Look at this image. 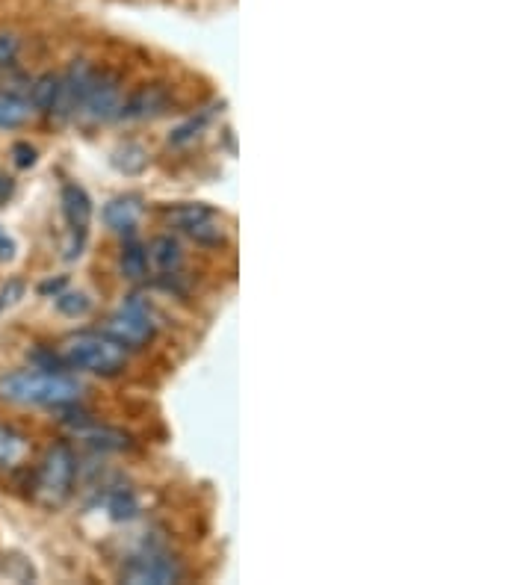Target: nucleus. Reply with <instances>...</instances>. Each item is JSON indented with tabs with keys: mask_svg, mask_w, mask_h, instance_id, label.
<instances>
[{
	"mask_svg": "<svg viewBox=\"0 0 532 585\" xmlns=\"http://www.w3.org/2000/svg\"><path fill=\"white\" fill-rule=\"evenodd\" d=\"M181 577H184V571H181L178 559L163 553V550H145V553L133 556L122 571V580L131 585H172L181 583Z\"/></svg>",
	"mask_w": 532,
	"mask_h": 585,
	"instance_id": "obj_5",
	"label": "nucleus"
},
{
	"mask_svg": "<svg viewBox=\"0 0 532 585\" xmlns=\"http://www.w3.org/2000/svg\"><path fill=\"white\" fill-rule=\"evenodd\" d=\"M9 195H12V178L0 172V204H3V201H6Z\"/></svg>",
	"mask_w": 532,
	"mask_h": 585,
	"instance_id": "obj_22",
	"label": "nucleus"
},
{
	"mask_svg": "<svg viewBox=\"0 0 532 585\" xmlns=\"http://www.w3.org/2000/svg\"><path fill=\"white\" fill-rule=\"evenodd\" d=\"M107 509H110V515H113L116 520H131V518H136V512H139V503H136V497H133L131 491L119 488V491H113V494H110Z\"/></svg>",
	"mask_w": 532,
	"mask_h": 585,
	"instance_id": "obj_17",
	"label": "nucleus"
},
{
	"mask_svg": "<svg viewBox=\"0 0 532 585\" xmlns=\"http://www.w3.org/2000/svg\"><path fill=\"white\" fill-rule=\"evenodd\" d=\"M63 213H66V222L71 234H74V240L83 243L86 228L92 222V198H89V193L77 184H66L63 187Z\"/></svg>",
	"mask_w": 532,
	"mask_h": 585,
	"instance_id": "obj_9",
	"label": "nucleus"
},
{
	"mask_svg": "<svg viewBox=\"0 0 532 585\" xmlns=\"http://www.w3.org/2000/svg\"><path fill=\"white\" fill-rule=\"evenodd\" d=\"M74 476H77V458L71 453L68 444L51 447L36 473V485H33V497L45 506V509H60L71 497L74 488Z\"/></svg>",
	"mask_w": 532,
	"mask_h": 585,
	"instance_id": "obj_3",
	"label": "nucleus"
},
{
	"mask_svg": "<svg viewBox=\"0 0 532 585\" xmlns=\"http://www.w3.org/2000/svg\"><path fill=\"white\" fill-rule=\"evenodd\" d=\"M12 255H15V243H12V240L6 237V231L0 228V260H9Z\"/></svg>",
	"mask_w": 532,
	"mask_h": 585,
	"instance_id": "obj_21",
	"label": "nucleus"
},
{
	"mask_svg": "<svg viewBox=\"0 0 532 585\" xmlns=\"http://www.w3.org/2000/svg\"><path fill=\"white\" fill-rule=\"evenodd\" d=\"M83 393V385L54 370H21L0 376V399L15 405H45V408H63L74 405Z\"/></svg>",
	"mask_w": 532,
	"mask_h": 585,
	"instance_id": "obj_1",
	"label": "nucleus"
},
{
	"mask_svg": "<svg viewBox=\"0 0 532 585\" xmlns=\"http://www.w3.org/2000/svg\"><path fill=\"white\" fill-rule=\"evenodd\" d=\"M142 219V198L139 195H119L104 207V222L116 234H131Z\"/></svg>",
	"mask_w": 532,
	"mask_h": 585,
	"instance_id": "obj_10",
	"label": "nucleus"
},
{
	"mask_svg": "<svg viewBox=\"0 0 532 585\" xmlns=\"http://www.w3.org/2000/svg\"><path fill=\"white\" fill-rule=\"evenodd\" d=\"M18 57V39L12 33H0V65H12Z\"/></svg>",
	"mask_w": 532,
	"mask_h": 585,
	"instance_id": "obj_20",
	"label": "nucleus"
},
{
	"mask_svg": "<svg viewBox=\"0 0 532 585\" xmlns=\"http://www.w3.org/2000/svg\"><path fill=\"white\" fill-rule=\"evenodd\" d=\"M92 77H95V68L89 63H74L66 71V77H60V92H57V101H54V110L51 116L57 119H71L77 116L89 86H92Z\"/></svg>",
	"mask_w": 532,
	"mask_h": 585,
	"instance_id": "obj_8",
	"label": "nucleus"
},
{
	"mask_svg": "<svg viewBox=\"0 0 532 585\" xmlns=\"http://www.w3.org/2000/svg\"><path fill=\"white\" fill-rule=\"evenodd\" d=\"M12 163H15L18 169H30V166L36 163V148H33L30 142H15V145H12Z\"/></svg>",
	"mask_w": 532,
	"mask_h": 585,
	"instance_id": "obj_19",
	"label": "nucleus"
},
{
	"mask_svg": "<svg viewBox=\"0 0 532 585\" xmlns=\"http://www.w3.org/2000/svg\"><path fill=\"white\" fill-rule=\"evenodd\" d=\"M145 252H148V260H151L160 272H178L181 263H184V252H181V246H178L172 237H157V240H151V246H148Z\"/></svg>",
	"mask_w": 532,
	"mask_h": 585,
	"instance_id": "obj_14",
	"label": "nucleus"
},
{
	"mask_svg": "<svg viewBox=\"0 0 532 585\" xmlns=\"http://www.w3.org/2000/svg\"><path fill=\"white\" fill-rule=\"evenodd\" d=\"M145 272H148V252L136 240H128L125 252H122V275L139 281V278H145Z\"/></svg>",
	"mask_w": 532,
	"mask_h": 585,
	"instance_id": "obj_16",
	"label": "nucleus"
},
{
	"mask_svg": "<svg viewBox=\"0 0 532 585\" xmlns=\"http://www.w3.org/2000/svg\"><path fill=\"white\" fill-rule=\"evenodd\" d=\"M33 116V104L27 95L18 92H0V130H12L27 125Z\"/></svg>",
	"mask_w": 532,
	"mask_h": 585,
	"instance_id": "obj_12",
	"label": "nucleus"
},
{
	"mask_svg": "<svg viewBox=\"0 0 532 585\" xmlns=\"http://www.w3.org/2000/svg\"><path fill=\"white\" fill-rule=\"evenodd\" d=\"M57 92H60V77L54 74H42L30 83L27 89V101L33 104V110L39 113H51L54 110V101H57Z\"/></svg>",
	"mask_w": 532,
	"mask_h": 585,
	"instance_id": "obj_15",
	"label": "nucleus"
},
{
	"mask_svg": "<svg viewBox=\"0 0 532 585\" xmlns=\"http://www.w3.org/2000/svg\"><path fill=\"white\" fill-rule=\"evenodd\" d=\"M57 308L66 317H83L89 311V299L83 293H63V296H57Z\"/></svg>",
	"mask_w": 532,
	"mask_h": 585,
	"instance_id": "obj_18",
	"label": "nucleus"
},
{
	"mask_svg": "<svg viewBox=\"0 0 532 585\" xmlns=\"http://www.w3.org/2000/svg\"><path fill=\"white\" fill-rule=\"evenodd\" d=\"M110 337H116L125 349H142L151 343L154 337V317L148 311V305L131 299L122 311H116L110 320H107V328H104Z\"/></svg>",
	"mask_w": 532,
	"mask_h": 585,
	"instance_id": "obj_6",
	"label": "nucleus"
},
{
	"mask_svg": "<svg viewBox=\"0 0 532 585\" xmlns=\"http://www.w3.org/2000/svg\"><path fill=\"white\" fill-rule=\"evenodd\" d=\"M169 98L160 86H145L139 92H133L131 98H125L119 119H154L166 110Z\"/></svg>",
	"mask_w": 532,
	"mask_h": 585,
	"instance_id": "obj_11",
	"label": "nucleus"
},
{
	"mask_svg": "<svg viewBox=\"0 0 532 585\" xmlns=\"http://www.w3.org/2000/svg\"><path fill=\"white\" fill-rule=\"evenodd\" d=\"M166 216H169L172 225H178L184 234H190L201 246H219V243H225L222 219L207 204H181V207H172Z\"/></svg>",
	"mask_w": 532,
	"mask_h": 585,
	"instance_id": "obj_7",
	"label": "nucleus"
},
{
	"mask_svg": "<svg viewBox=\"0 0 532 585\" xmlns=\"http://www.w3.org/2000/svg\"><path fill=\"white\" fill-rule=\"evenodd\" d=\"M30 450L27 438L12 429V426H3L0 423V470H12L24 461V455Z\"/></svg>",
	"mask_w": 532,
	"mask_h": 585,
	"instance_id": "obj_13",
	"label": "nucleus"
},
{
	"mask_svg": "<svg viewBox=\"0 0 532 585\" xmlns=\"http://www.w3.org/2000/svg\"><path fill=\"white\" fill-rule=\"evenodd\" d=\"M60 358L74 370H86L95 376H116L128 364V349L107 331H83V334H71L60 346Z\"/></svg>",
	"mask_w": 532,
	"mask_h": 585,
	"instance_id": "obj_2",
	"label": "nucleus"
},
{
	"mask_svg": "<svg viewBox=\"0 0 532 585\" xmlns=\"http://www.w3.org/2000/svg\"><path fill=\"white\" fill-rule=\"evenodd\" d=\"M122 104H125V98H122V83H119V77L110 74V71H101V74L95 71L92 86H89V92H86V98H83L77 116H80L86 125H101V122L119 119Z\"/></svg>",
	"mask_w": 532,
	"mask_h": 585,
	"instance_id": "obj_4",
	"label": "nucleus"
}]
</instances>
